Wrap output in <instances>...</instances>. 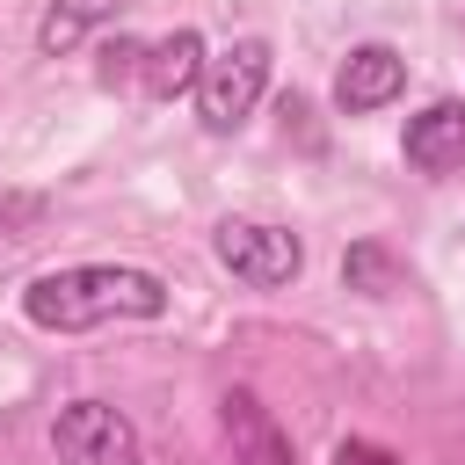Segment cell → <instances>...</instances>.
<instances>
[{"mask_svg": "<svg viewBox=\"0 0 465 465\" xmlns=\"http://www.w3.org/2000/svg\"><path fill=\"white\" fill-rule=\"evenodd\" d=\"M22 312L44 334H87V327H109V320H160L167 283L153 269H131V262H80V269L36 276L22 291Z\"/></svg>", "mask_w": 465, "mask_h": 465, "instance_id": "1", "label": "cell"}, {"mask_svg": "<svg viewBox=\"0 0 465 465\" xmlns=\"http://www.w3.org/2000/svg\"><path fill=\"white\" fill-rule=\"evenodd\" d=\"M44 211H51V196H36V189H7V196H0V240L36 232V225H44Z\"/></svg>", "mask_w": 465, "mask_h": 465, "instance_id": "12", "label": "cell"}, {"mask_svg": "<svg viewBox=\"0 0 465 465\" xmlns=\"http://www.w3.org/2000/svg\"><path fill=\"white\" fill-rule=\"evenodd\" d=\"M341 283L363 291V298H392V291H407V262H400L385 240H356V247L341 254Z\"/></svg>", "mask_w": 465, "mask_h": 465, "instance_id": "10", "label": "cell"}, {"mask_svg": "<svg viewBox=\"0 0 465 465\" xmlns=\"http://www.w3.org/2000/svg\"><path fill=\"white\" fill-rule=\"evenodd\" d=\"M400 94H407V58L392 44H356L341 58V73H334V109L341 116H371V109H385Z\"/></svg>", "mask_w": 465, "mask_h": 465, "instance_id": "5", "label": "cell"}, {"mask_svg": "<svg viewBox=\"0 0 465 465\" xmlns=\"http://www.w3.org/2000/svg\"><path fill=\"white\" fill-rule=\"evenodd\" d=\"M196 73H203V36H196V29H174V36L145 44V73H138V87H145L153 102H174V94L196 87Z\"/></svg>", "mask_w": 465, "mask_h": 465, "instance_id": "8", "label": "cell"}, {"mask_svg": "<svg viewBox=\"0 0 465 465\" xmlns=\"http://www.w3.org/2000/svg\"><path fill=\"white\" fill-rule=\"evenodd\" d=\"M189 94H196L203 131H211V138H232V131L254 116V102L269 94V44H262V36L225 44L218 58H203V73H196Z\"/></svg>", "mask_w": 465, "mask_h": 465, "instance_id": "2", "label": "cell"}, {"mask_svg": "<svg viewBox=\"0 0 465 465\" xmlns=\"http://www.w3.org/2000/svg\"><path fill=\"white\" fill-rule=\"evenodd\" d=\"M218 421H225V443H232L240 465H291V436L276 429V414H269L247 385H232V392L218 400Z\"/></svg>", "mask_w": 465, "mask_h": 465, "instance_id": "7", "label": "cell"}, {"mask_svg": "<svg viewBox=\"0 0 465 465\" xmlns=\"http://www.w3.org/2000/svg\"><path fill=\"white\" fill-rule=\"evenodd\" d=\"M400 153L414 174H458L465 167V102H429L421 116H407Z\"/></svg>", "mask_w": 465, "mask_h": 465, "instance_id": "6", "label": "cell"}, {"mask_svg": "<svg viewBox=\"0 0 465 465\" xmlns=\"http://www.w3.org/2000/svg\"><path fill=\"white\" fill-rule=\"evenodd\" d=\"M51 450L58 465H138V429L109 400H73L51 421Z\"/></svg>", "mask_w": 465, "mask_h": 465, "instance_id": "4", "label": "cell"}, {"mask_svg": "<svg viewBox=\"0 0 465 465\" xmlns=\"http://www.w3.org/2000/svg\"><path fill=\"white\" fill-rule=\"evenodd\" d=\"M334 465H400L385 443H371V436H349L341 450H334Z\"/></svg>", "mask_w": 465, "mask_h": 465, "instance_id": "13", "label": "cell"}, {"mask_svg": "<svg viewBox=\"0 0 465 465\" xmlns=\"http://www.w3.org/2000/svg\"><path fill=\"white\" fill-rule=\"evenodd\" d=\"M116 7H124V0H51L44 22H36V51H44V58H65V51H73L94 22H109Z\"/></svg>", "mask_w": 465, "mask_h": 465, "instance_id": "9", "label": "cell"}, {"mask_svg": "<svg viewBox=\"0 0 465 465\" xmlns=\"http://www.w3.org/2000/svg\"><path fill=\"white\" fill-rule=\"evenodd\" d=\"M138 73H145V44H138V36H109V44H102L94 80H102V87H131Z\"/></svg>", "mask_w": 465, "mask_h": 465, "instance_id": "11", "label": "cell"}, {"mask_svg": "<svg viewBox=\"0 0 465 465\" xmlns=\"http://www.w3.org/2000/svg\"><path fill=\"white\" fill-rule=\"evenodd\" d=\"M211 254H218L240 283H254V291H276V283H291V276L305 269L298 232H291V225H262V218H225V225L211 232Z\"/></svg>", "mask_w": 465, "mask_h": 465, "instance_id": "3", "label": "cell"}]
</instances>
